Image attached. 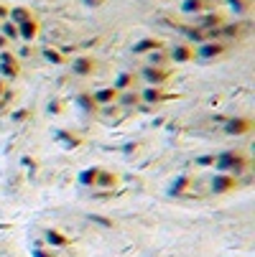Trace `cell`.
Segmentation results:
<instances>
[{
    "label": "cell",
    "instance_id": "cell-1",
    "mask_svg": "<svg viewBox=\"0 0 255 257\" xmlns=\"http://www.w3.org/2000/svg\"><path fill=\"white\" fill-rule=\"evenodd\" d=\"M225 51H227V46H225V43H219V41H202V43H199V49H196V56L202 61H212V59H219Z\"/></svg>",
    "mask_w": 255,
    "mask_h": 257
},
{
    "label": "cell",
    "instance_id": "cell-2",
    "mask_svg": "<svg viewBox=\"0 0 255 257\" xmlns=\"http://www.w3.org/2000/svg\"><path fill=\"white\" fill-rule=\"evenodd\" d=\"M219 168H222L225 173H240L248 168V161L242 158V155H222V163H219Z\"/></svg>",
    "mask_w": 255,
    "mask_h": 257
},
{
    "label": "cell",
    "instance_id": "cell-3",
    "mask_svg": "<svg viewBox=\"0 0 255 257\" xmlns=\"http://www.w3.org/2000/svg\"><path fill=\"white\" fill-rule=\"evenodd\" d=\"M18 61L13 59V54H8V51H3L0 54V74L3 76H18Z\"/></svg>",
    "mask_w": 255,
    "mask_h": 257
},
{
    "label": "cell",
    "instance_id": "cell-4",
    "mask_svg": "<svg viewBox=\"0 0 255 257\" xmlns=\"http://www.w3.org/2000/svg\"><path fill=\"white\" fill-rule=\"evenodd\" d=\"M143 79L153 82V87H156V84H163L169 79V72H166L163 66H146V69H143Z\"/></svg>",
    "mask_w": 255,
    "mask_h": 257
},
{
    "label": "cell",
    "instance_id": "cell-5",
    "mask_svg": "<svg viewBox=\"0 0 255 257\" xmlns=\"http://www.w3.org/2000/svg\"><path fill=\"white\" fill-rule=\"evenodd\" d=\"M18 36L23 38V41H28V43H31L33 38L39 36V23H36L33 18L23 20V23H18Z\"/></svg>",
    "mask_w": 255,
    "mask_h": 257
},
{
    "label": "cell",
    "instance_id": "cell-6",
    "mask_svg": "<svg viewBox=\"0 0 255 257\" xmlns=\"http://www.w3.org/2000/svg\"><path fill=\"white\" fill-rule=\"evenodd\" d=\"M169 59L176 61V64L192 61L194 59V49H189V46H174V49H169Z\"/></svg>",
    "mask_w": 255,
    "mask_h": 257
},
{
    "label": "cell",
    "instance_id": "cell-7",
    "mask_svg": "<svg viewBox=\"0 0 255 257\" xmlns=\"http://www.w3.org/2000/svg\"><path fill=\"white\" fill-rule=\"evenodd\" d=\"M196 26H199V28H204V31H209V28H219V26H222V16H219V13L199 16V18H196Z\"/></svg>",
    "mask_w": 255,
    "mask_h": 257
},
{
    "label": "cell",
    "instance_id": "cell-8",
    "mask_svg": "<svg viewBox=\"0 0 255 257\" xmlns=\"http://www.w3.org/2000/svg\"><path fill=\"white\" fill-rule=\"evenodd\" d=\"M156 49H163V43L158 38H143V41H138L136 46H133L136 54H146V51H156Z\"/></svg>",
    "mask_w": 255,
    "mask_h": 257
},
{
    "label": "cell",
    "instance_id": "cell-9",
    "mask_svg": "<svg viewBox=\"0 0 255 257\" xmlns=\"http://www.w3.org/2000/svg\"><path fill=\"white\" fill-rule=\"evenodd\" d=\"M28 18H33L28 8H10L8 10V20H10V23H16V26L23 23V20H28Z\"/></svg>",
    "mask_w": 255,
    "mask_h": 257
},
{
    "label": "cell",
    "instance_id": "cell-10",
    "mask_svg": "<svg viewBox=\"0 0 255 257\" xmlns=\"http://www.w3.org/2000/svg\"><path fill=\"white\" fill-rule=\"evenodd\" d=\"M72 69L77 72V74H90L92 69H95V61L90 59V56H82V59H74V64H72Z\"/></svg>",
    "mask_w": 255,
    "mask_h": 257
},
{
    "label": "cell",
    "instance_id": "cell-11",
    "mask_svg": "<svg viewBox=\"0 0 255 257\" xmlns=\"http://www.w3.org/2000/svg\"><path fill=\"white\" fill-rule=\"evenodd\" d=\"M207 8H209L207 0H184L181 3L184 13H202V10H207Z\"/></svg>",
    "mask_w": 255,
    "mask_h": 257
},
{
    "label": "cell",
    "instance_id": "cell-12",
    "mask_svg": "<svg viewBox=\"0 0 255 257\" xmlns=\"http://www.w3.org/2000/svg\"><path fill=\"white\" fill-rule=\"evenodd\" d=\"M235 186H237V184L232 181V178H227V176H217L215 181H212V188H215V191H232Z\"/></svg>",
    "mask_w": 255,
    "mask_h": 257
},
{
    "label": "cell",
    "instance_id": "cell-13",
    "mask_svg": "<svg viewBox=\"0 0 255 257\" xmlns=\"http://www.w3.org/2000/svg\"><path fill=\"white\" fill-rule=\"evenodd\" d=\"M0 36H5V38H18V26L10 23V20H0Z\"/></svg>",
    "mask_w": 255,
    "mask_h": 257
},
{
    "label": "cell",
    "instance_id": "cell-14",
    "mask_svg": "<svg viewBox=\"0 0 255 257\" xmlns=\"http://www.w3.org/2000/svg\"><path fill=\"white\" fill-rule=\"evenodd\" d=\"M248 8H250V0H230V10L232 13H248Z\"/></svg>",
    "mask_w": 255,
    "mask_h": 257
},
{
    "label": "cell",
    "instance_id": "cell-15",
    "mask_svg": "<svg viewBox=\"0 0 255 257\" xmlns=\"http://www.w3.org/2000/svg\"><path fill=\"white\" fill-rule=\"evenodd\" d=\"M248 128H250V122L248 120H232L230 122V125H227V132H237V135H240V132H248Z\"/></svg>",
    "mask_w": 255,
    "mask_h": 257
},
{
    "label": "cell",
    "instance_id": "cell-16",
    "mask_svg": "<svg viewBox=\"0 0 255 257\" xmlns=\"http://www.w3.org/2000/svg\"><path fill=\"white\" fill-rule=\"evenodd\" d=\"M97 176H99V173H97ZM95 181H97L99 186H107V188H113V186H115V181H118V176H115V173H102L99 178H95Z\"/></svg>",
    "mask_w": 255,
    "mask_h": 257
},
{
    "label": "cell",
    "instance_id": "cell-17",
    "mask_svg": "<svg viewBox=\"0 0 255 257\" xmlns=\"http://www.w3.org/2000/svg\"><path fill=\"white\" fill-rule=\"evenodd\" d=\"M151 64L153 66H163L166 64V54H163V49H156V51H151Z\"/></svg>",
    "mask_w": 255,
    "mask_h": 257
},
{
    "label": "cell",
    "instance_id": "cell-18",
    "mask_svg": "<svg viewBox=\"0 0 255 257\" xmlns=\"http://www.w3.org/2000/svg\"><path fill=\"white\" fill-rule=\"evenodd\" d=\"M46 242L54 244V247H64L66 244V239L61 237V234H57V232H46Z\"/></svg>",
    "mask_w": 255,
    "mask_h": 257
},
{
    "label": "cell",
    "instance_id": "cell-19",
    "mask_svg": "<svg viewBox=\"0 0 255 257\" xmlns=\"http://www.w3.org/2000/svg\"><path fill=\"white\" fill-rule=\"evenodd\" d=\"M115 92H118L115 87H113V89H102V92H97V94H95V99H97V102H110V99L115 97Z\"/></svg>",
    "mask_w": 255,
    "mask_h": 257
},
{
    "label": "cell",
    "instance_id": "cell-20",
    "mask_svg": "<svg viewBox=\"0 0 255 257\" xmlns=\"http://www.w3.org/2000/svg\"><path fill=\"white\" fill-rule=\"evenodd\" d=\"M43 56H46L49 61H54V64H61L64 61V56L59 51H54V49H43Z\"/></svg>",
    "mask_w": 255,
    "mask_h": 257
},
{
    "label": "cell",
    "instance_id": "cell-21",
    "mask_svg": "<svg viewBox=\"0 0 255 257\" xmlns=\"http://www.w3.org/2000/svg\"><path fill=\"white\" fill-rule=\"evenodd\" d=\"M143 97H146V99H153V102H156V99L161 97V92H158L156 87H153V89H146V92H143Z\"/></svg>",
    "mask_w": 255,
    "mask_h": 257
},
{
    "label": "cell",
    "instance_id": "cell-22",
    "mask_svg": "<svg viewBox=\"0 0 255 257\" xmlns=\"http://www.w3.org/2000/svg\"><path fill=\"white\" fill-rule=\"evenodd\" d=\"M130 82V74H120V79H118V84H115V89H123L125 84Z\"/></svg>",
    "mask_w": 255,
    "mask_h": 257
},
{
    "label": "cell",
    "instance_id": "cell-23",
    "mask_svg": "<svg viewBox=\"0 0 255 257\" xmlns=\"http://www.w3.org/2000/svg\"><path fill=\"white\" fill-rule=\"evenodd\" d=\"M84 5L87 8H99V5H105V0H84Z\"/></svg>",
    "mask_w": 255,
    "mask_h": 257
},
{
    "label": "cell",
    "instance_id": "cell-24",
    "mask_svg": "<svg viewBox=\"0 0 255 257\" xmlns=\"http://www.w3.org/2000/svg\"><path fill=\"white\" fill-rule=\"evenodd\" d=\"M33 257H54V255L46 252V250H36V252H33Z\"/></svg>",
    "mask_w": 255,
    "mask_h": 257
},
{
    "label": "cell",
    "instance_id": "cell-25",
    "mask_svg": "<svg viewBox=\"0 0 255 257\" xmlns=\"http://www.w3.org/2000/svg\"><path fill=\"white\" fill-rule=\"evenodd\" d=\"M8 10H10V8H5V5H0V20H5V18H8Z\"/></svg>",
    "mask_w": 255,
    "mask_h": 257
},
{
    "label": "cell",
    "instance_id": "cell-26",
    "mask_svg": "<svg viewBox=\"0 0 255 257\" xmlns=\"http://www.w3.org/2000/svg\"><path fill=\"white\" fill-rule=\"evenodd\" d=\"M5 43H8V38H5V36H0V49H3Z\"/></svg>",
    "mask_w": 255,
    "mask_h": 257
}]
</instances>
